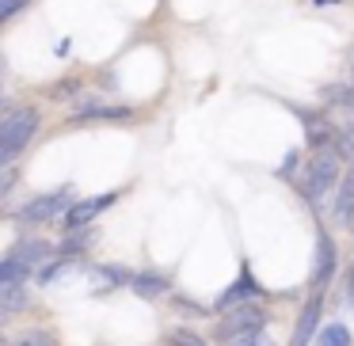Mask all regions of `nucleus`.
<instances>
[{
  "instance_id": "14",
  "label": "nucleus",
  "mask_w": 354,
  "mask_h": 346,
  "mask_svg": "<svg viewBox=\"0 0 354 346\" xmlns=\"http://www.w3.org/2000/svg\"><path fill=\"white\" fill-rule=\"evenodd\" d=\"M313 346H351V331H346V323H331V327L320 331V338Z\"/></svg>"
},
{
  "instance_id": "2",
  "label": "nucleus",
  "mask_w": 354,
  "mask_h": 346,
  "mask_svg": "<svg viewBox=\"0 0 354 346\" xmlns=\"http://www.w3.org/2000/svg\"><path fill=\"white\" fill-rule=\"evenodd\" d=\"M339 148L335 145H324L313 153V160H308L305 168V179H301V194H305L308 202H320L328 191H339V183H343V175H339Z\"/></svg>"
},
{
  "instance_id": "16",
  "label": "nucleus",
  "mask_w": 354,
  "mask_h": 346,
  "mask_svg": "<svg viewBox=\"0 0 354 346\" xmlns=\"http://www.w3.org/2000/svg\"><path fill=\"white\" fill-rule=\"evenodd\" d=\"M168 346H209L202 335H194V331H187V327H176L168 335Z\"/></svg>"
},
{
  "instance_id": "17",
  "label": "nucleus",
  "mask_w": 354,
  "mask_h": 346,
  "mask_svg": "<svg viewBox=\"0 0 354 346\" xmlns=\"http://www.w3.org/2000/svg\"><path fill=\"white\" fill-rule=\"evenodd\" d=\"M100 274L111 285H133V270H126V267H100Z\"/></svg>"
},
{
  "instance_id": "18",
  "label": "nucleus",
  "mask_w": 354,
  "mask_h": 346,
  "mask_svg": "<svg viewBox=\"0 0 354 346\" xmlns=\"http://www.w3.org/2000/svg\"><path fill=\"white\" fill-rule=\"evenodd\" d=\"M229 346H270V343H267V331H263V327H259V331H248V335H240V338H232V343H229Z\"/></svg>"
},
{
  "instance_id": "19",
  "label": "nucleus",
  "mask_w": 354,
  "mask_h": 346,
  "mask_svg": "<svg viewBox=\"0 0 354 346\" xmlns=\"http://www.w3.org/2000/svg\"><path fill=\"white\" fill-rule=\"evenodd\" d=\"M19 346H57V343L46 331H27V335H19Z\"/></svg>"
},
{
  "instance_id": "20",
  "label": "nucleus",
  "mask_w": 354,
  "mask_h": 346,
  "mask_svg": "<svg viewBox=\"0 0 354 346\" xmlns=\"http://www.w3.org/2000/svg\"><path fill=\"white\" fill-rule=\"evenodd\" d=\"M24 4H31V0H0V19H12Z\"/></svg>"
},
{
  "instance_id": "21",
  "label": "nucleus",
  "mask_w": 354,
  "mask_h": 346,
  "mask_svg": "<svg viewBox=\"0 0 354 346\" xmlns=\"http://www.w3.org/2000/svg\"><path fill=\"white\" fill-rule=\"evenodd\" d=\"M346 297H351V305H354V270H351V282H346Z\"/></svg>"
},
{
  "instance_id": "9",
  "label": "nucleus",
  "mask_w": 354,
  "mask_h": 346,
  "mask_svg": "<svg viewBox=\"0 0 354 346\" xmlns=\"http://www.w3.org/2000/svg\"><path fill=\"white\" fill-rule=\"evenodd\" d=\"M335 224H354V164H351V171L343 175V183H339V191H335Z\"/></svg>"
},
{
  "instance_id": "4",
  "label": "nucleus",
  "mask_w": 354,
  "mask_h": 346,
  "mask_svg": "<svg viewBox=\"0 0 354 346\" xmlns=\"http://www.w3.org/2000/svg\"><path fill=\"white\" fill-rule=\"evenodd\" d=\"M263 323H267V316H263V308L255 305V300H244V305H236V308H225V312H221V323L214 327V338H217V343H225V346H229L232 338L248 335V331H259Z\"/></svg>"
},
{
  "instance_id": "8",
  "label": "nucleus",
  "mask_w": 354,
  "mask_h": 346,
  "mask_svg": "<svg viewBox=\"0 0 354 346\" xmlns=\"http://www.w3.org/2000/svg\"><path fill=\"white\" fill-rule=\"evenodd\" d=\"M259 282H255V278H252V270H240V278H236V282H232L229 285V289H225L221 293V300H217V308H214V312H225V308H236V305H244V300H255V297H259Z\"/></svg>"
},
{
  "instance_id": "7",
  "label": "nucleus",
  "mask_w": 354,
  "mask_h": 346,
  "mask_svg": "<svg viewBox=\"0 0 354 346\" xmlns=\"http://www.w3.org/2000/svg\"><path fill=\"white\" fill-rule=\"evenodd\" d=\"M115 198H118V194H100V198H84V202H77V206H73L69 209V213H65V229H88V224H92L95 221V217H100L103 213V209H111V206H115Z\"/></svg>"
},
{
  "instance_id": "3",
  "label": "nucleus",
  "mask_w": 354,
  "mask_h": 346,
  "mask_svg": "<svg viewBox=\"0 0 354 346\" xmlns=\"http://www.w3.org/2000/svg\"><path fill=\"white\" fill-rule=\"evenodd\" d=\"M77 206L73 202V191L69 186H62V191H50V194H35L31 202H24V206L16 209V221L24 224H46V221H65V213Z\"/></svg>"
},
{
  "instance_id": "22",
  "label": "nucleus",
  "mask_w": 354,
  "mask_h": 346,
  "mask_svg": "<svg viewBox=\"0 0 354 346\" xmlns=\"http://www.w3.org/2000/svg\"><path fill=\"white\" fill-rule=\"evenodd\" d=\"M4 346H19V338H4Z\"/></svg>"
},
{
  "instance_id": "6",
  "label": "nucleus",
  "mask_w": 354,
  "mask_h": 346,
  "mask_svg": "<svg viewBox=\"0 0 354 346\" xmlns=\"http://www.w3.org/2000/svg\"><path fill=\"white\" fill-rule=\"evenodd\" d=\"M320 312H324V297L313 293L305 308H301L297 323H293V335H290V346H313L316 343V327H320Z\"/></svg>"
},
{
  "instance_id": "1",
  "label": "nucleus",
  "mask_w": 354,
  "mask_h": 346,
  "mask_svg": "<svg viewBox=\"0 0 354 346\" xmlns=\"http://www.w3.org/2000/svg\"><path fill=\"white\" fill-rule=\"evenodd\" d=\"M39 133V110L35 107H8L0 118V164L8 168L19 156V148L31 145V137Z\"/></svg>"
},
{
  "instance_id": "5",
  "label": "nucleus",
  "mask_w": 354,
  "mask_h": 346,
  "mask_svg": "<svg viewBox=\"0 0 354 346\" xmlns=\"http://www.w3.org/2000/svg\"><path fill=\"white\" fill-rule=\"evenodd\" d=\"M335 262H339V251H335V240H331L328 229L316 232V262H313V289L324 293L328 282L335 278Z\"/></svg>"
},
{
  "instance_id": "11",
  "label": "nucleus",
  "mask_w": 354,
  "mask_h": 346,
  "mask_svg": "<svg viewBox=\"0 0 354 346\" xmlns=\"http://www.w3.org/2000/svg\"><path fill=\"white\" fill-rule=\"evenodd\" d=\"M50 251H54V247H50L46 240H19V244L12 247L8 255H16V259H19V262H27L31 270H42V262L50 259Z\"/></svg>"
},
{
  "instance_id": "23",
  "label": "nucleus",
  "mask_w": 354,
  "mask_h": 346,
  "mask_svg": "<svg viewBox=\"0 0 354 346\" xmlns=\"http://www.w3.org/2000/svg\"><path fill=\"white\" fill-rule=\"evenodd\" d=\"M313 4H320V8H324V4H331V0H313Z\"/></svg>"
},
{
  "instance_id": "13",
  "label": "nucleus",
  "mask_w": 354,
  "mask_h": 346,
  "mask_svg": "<svg viewBox=\"0 0 354 346\" xmlns=\"http://www.w3.org/2000/svg\"><path fill=\"white\" fill-rule=\"evenodd\" d=\"M27 308V285H0V312L16 316Z\"/></svg>"
},
{
  "instance_id": "12",
  "label": "nucleus",
  "mask_w": 354,
  "mask_h": 346,
  "mask_svg": "<svg viewBox=\"0 0 354 346\" xmlns=\"http://www.w3.org/2000/svg\"><path fill=\"white\" fill-rule=\"evenodd\" d=\"M35 270L27 267V262H19L16 255H8V259L0 262V285H27V278H31Z\"/></svg>"
},
{
  "instance_id": "10",
  "label": "nucleus",
  "mask_w": 354,
  "mask_h": 346,
  "mask_svg": "<svg viewBox=\"0 0 354 346\" xmlns=\"http://www.w3.org/2000/svg\"><path fill=\"white\" fill-rule=\"evenodd\" d=\"M168 278L160 274V270H141V274H133V285L130 289L138 293L141 300H156V297H164V293H168Z\"/></svg>"
},
{
  "instance_id": "15",
  "label": "nucleus",
  "mask_w": 354,
  "mask_h": 346,
  "mask_svg": "<svg viewBox=\"0 0 354 346\" xmlns=\"http://www.w3.org/2000/svg\"><path fill=\"white\" fill-rule=\"evenodd\" d=\"M80 122H84V118H115V122H118V118H130V110H126V107H100V103H88V107H80Z\"/></svg>"
}]
</instances>
